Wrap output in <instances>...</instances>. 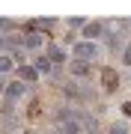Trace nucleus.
I'll list each match as a JSON object with an SVG mask.
<instances>
[{
  "instance_id": "dca6fc26",
  "label": "nucleus",
  "mask_w": 131,
  "mask_h": 134,
  "mask_svg": "<svg viewBox=\"0 0 131 134\" xmlns=\"http://www.w3.org/2000/svg\"><path fill=\"white\" fill-rule=\"evenodd\" d=\"M0 92H6V86H3V81H0Z\"/></svg>"
},
{
  "instance_id": "20e7f679",
  "label": "nucleus",
  "mask_w": 131,
  "mask_h": 134,
  "mask_svg": "<svg viewBox=\"0 0 131 134\" xmlns=\"http://www.w3.org/2000/svg\"><path fill=\"white\" fill-rule=\"evenodd\" d=\"M21 96H24V83H9V86H6V98H9V101L21 98Z\"/></svg>"
},
{
  "instance_id": "7ed1b4c3",
  "label": "nucleus",
  "mask_w": 131,
  "mask_h": 134,
  "mask_svg": "<svg viewBox=\"0 0 131 134\" xmlns=\"http://www.w3.org/2000/svg\"><path fill=\"white\" fill-rule=\"evenodd\" d=\"M18 77L30 83V81H36V77H39V72H36L33 66H18Z\"/></svg>"
},
{
  "instance_id": "423d86ee",
  "label": "nucleus",
  "mask_w": 131,
  "mask_h": 134,
  "mask_svg": "<svg viewBox=\"0 0 131 134\" xmlns=\"http://www.w3.org/2000/svg\"><path fill=\"white\" fill-rule=\"evenodd\" d=\"M78 131H81V125L75 119H66L63 125H60V134H78Z\"/></svg>"
},
{
  "instance_id": "a211bd4d",
  "label": "nucleus",
  "mask_w": 131,
  "mask_h": 134,
  "mask_svg": "<svg viewBox=\"0 0 131 134\" xmlns=\"http://www.w3.org/2000/svg\"><path fill=\"white\" fill-rule=\"evenodd\" d=\"M89 134H95V131H89Z\"/></svg>"
},
{
  "instance_id": "4468645a",
  "label": "nucleus",
  "mask_w": 131,
  "mask_h": 134,
  "mask_svg": "<svg viewBox=\"0 0 131 134\" xmlns=\"http://www.w3.org/2000/svg\"><path fill=\"white\" fill-rule=\"evenodd\" d=\"M122 60L131 66V45H125V48H122Z\"/></svg>"
},
{
  "instance_id": "f8f14e48",
  "label": "nucleus",
  "mask_w": 131,
  "mask_h": 134,
  "mask_svg": "<svg viewBox=\"0 0 131 134\" xmlns=\"http://www.w3.org/2000/svg\"><path fill=\"white\" fill-rule=\"evenodd\" d=\"M12 69V57H0V72H9Z\"/></svg>"
},
{
  "instance_id": "9d476101",
  "label": "nucleus",
  "mask_w": 131,
  "mask_h": 134,
  "mask_svg": "<svg viewBox=\"0 0 131 134\" xmlns=\"http://www.w3.org/2000/svg\"><path fill=\"white\" fill-rule=\"evenodd\" d=\"M107 45H110V51L122 48V39H119V33H107Z\"/></svg>"
},
{
  "instance_id": "ddd939ff",
  "label": "nucleus",
  "mask_w": 131,
  "mask_h": 134,
  "mask_svg": "<svg viewBox=\"0 0 131 134\" xmlns=\"http://www.w3.org/2000/svg\"><path fill=\"white\" fill-rule=\"evenodd\" d=\"M110 134H128V128H125V125H122V122H116V125H113V128H110Z\"/></svg>"
},
{
  "instance_id": "9b49d317",
  "label": "nucleus",
  "mask_w": 131,
  "mask_h": 134,
  "mask_svg": "<svg viewBox=\"0 0 131 134\" xmlns=\"http://www.w3.org/2000/svg\"><path fill=\"white\" fill-rule=\"evenodd\" d=\"M24 42H27V48H39V45H42V36H39V33H30Z\"/></svg>"
},
{
  "instance_id": "0eeeda50",
  "label": "nucleus",
  "mask_w": 131,
  "mask_h": 134,
  "mask_svg": "<svg viewBox=\"0 0 131 134\" xmlns=\"http://www.w3.org/2000/svg\"><path fill=\"white\" fill-rule=\"evenodd\" d=\"M33 69H36L39 75H48V72H51V60H48V57H39V60H36V66H33Z\"/></svg>"
},
{
  "instance_id": "f03ea898",
  "label": "nucleus",
  "mask_w": 131,
  "mask_h": 134,
  "mask_svg": "<svg viewBox=\"0 0 131 134\" xmlns=\"http://www.w3.org/2000/svg\"><path fill=\"white\" fill-rule=\"evenodd\" d=\"M101 81H104L107 90H116V86H119V75L110 72V69H104V72H101Z\"/></svg>"
},
{
  "instance_id": "f3484780",
  "label": "nucleus",
  "mask_w": 131,
  "mask_h": 134,
  "mask_svg": "<svg viewBox=\"0 0 131 134\" xmlns=\"http://www.w3.org/2000/svg\"><path fill=\"white\" fill-rule=\"evenodd\" d=\"M24 134H36V131H24Z\"/></svg>"
},
{
  "instance_id": "f257e3e1",
  "label": "nucleus",
  "mask_w": 131,
  "mask_h": 134,
  "mask_svg": "<svg viewBox=\"0 0 131 134\" xmlns=\"http://www.w3.org/2000/svg\"><path fill=\"white\" fill-rule=\"evenodd\" d=\"M75 57H78L81 63L95 60V57H98V48H95L92 42H78V45H75Z\"/></svg>"
},
{
  "instance_id": "2eb2a0df",
  "label": "nucleus",
  "mask_w": 131,
  "mask_h": 134,
  "mask_svg": "<svg viewBox=\"0 0 131 134\" xmlns=\"http://www.w3.org/2000/svg\"><path fill=\"white\" fill-rule=\"evenodd\" d=\"M122 110H125V116H131V101H128V104H122Z\"/></svg>"
},
{
  "instance_id": "1a4fd4ad",
  "label": "nucleus",
  "mask_w": 131,
  "mask_h": 134,
  "mask_svg": "<svg viewBox=\"0 0 131 134\" xmlns=\"http://www.w3.org/2000/svg\"><path fill=\"white\" fill-rule=\"evenodd\" d=\"M101 33V24H95V21H92V24H83V36H98Z\"/></svg>"
},
{
  "instance_id": "39448f33",
  "label": "nucleus",
  "mask_w": 131,
  "mask_h": 134,
  "mask_svg": "<svg viewBox=\"0 0 131 134\" xmlns=\"http://www.w3.org/2000/svg\"><path fill=\"white\" fill-rule=\"evenodd\" d=\"M48 60H51V63H63V60H66L63 48H60V45H51V48H48Z\"/></svg>"
},
{
  "instance_id": "6e6552de",
  "label": "nucleus",
  "mask_w": 131,
  "mask_h": 134,
  "mask_svg": "<svg viewBox=\"0 0 131 134\" xmlns=\"http://www.w3.org/2000/svg\"><path fill=\"white\" fill-rule=\"evenodd\" d=\"M72 75H78V77H83V75H89V63H72Z\"/></svg>"
}]
</instances>
